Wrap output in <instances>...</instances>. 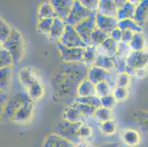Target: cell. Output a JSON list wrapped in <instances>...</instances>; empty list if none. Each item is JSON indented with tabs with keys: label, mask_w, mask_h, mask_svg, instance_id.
<instances>
[{
	"label": "cell",
	"mask_w": 148,
	"mask_h": 147,
	"mask_svg": "<svg viewBox=\"0 0 148 147\" xmlns=\"http://www.w3.org/2000/svg\"><path fill=\"white\" fill-rule=\"evenodd\" d=\"M92 135L93 128L91 127V126L86 123H83L80 125L77 131V135L82 141H86L92 136Z\"/></svg>",
	"instance_id": "obj_40"
},
{
	"label": "cell",
	"mask_w": 148,
	"mask_h": 147,
	"mask_svg": "<svg viewBox=\"0 0 148 147\" xmlns=\"http://www.w3.org/2000/svg\"><path fill=\"white\" fill-rule=\"evenodd\" d=\"M132 116L139 125L142 130L148 132V111L137 110L132 113Z\"/></svg>",
	"instance_id": "obj_31"
},
{
	"label": "cell",
	"mask_w": 148,
	"mask_h": 147,
	"mask_svg": "<svg viewBox=\"0 0 148 147\" xmlns=\"http://www.w3.org/2000/svg\"><path fill=\"white\" fill-rule=\"evenodd\" d=\"M96 14L97 12L93 13L89 18L75 26L77 33L80 35L83 41L88 46L90 45V37L91 33L97 28Z\"/></svg>",
	"instance_id": "obj_10"
},
{
	"label": "cell",
	"mask_w": 148,
	"mask_h": 147,
	"mask_svg": "<svg viewBox=\"0 0 148 147\" xmlns=\"http://www.w3.org/2000/svg\"><path fill=\"white\" fill-rule=\"evenodd\" d=\"M35 111V104L33 101L27 102L16 113L13 122L17 124H25L32 120Z\"/></svg>",
	"instance_id": "obj_12"
},
{
	"label": "cell",
	"mask_w": 148,
	"mask_h": 147,
	"mask_svg": "<svg viewBox=\"0 0 148 147\" xmlns=\"http://www.w3.org/2000/svg\"><path fill=\"white\" fill-rule=\"evenodd\" d=\"M13 77V67L0 68V91L7 92L11 83Z\"/></svg>",
	"instance_id": "obj_24"
},
{
	"label": "cell",
	"mask_w": 148,
	"mask_h": 147,
	"mask_svg": "<svg viewBox=\"0 0 148 147\" xmlns=\"http://www.w3.org/2000/svg\"><path fill=\"white\" fill-rule=\"evenodd\" d=\"M99 147H121V145L117 142H109L99 146Z\"/></svg>",
	"instance_id": "obj_51"
},
{
	"label": "cell",
	"mask_w": 148,
	"mask_h": 147,
	"mask_svg": "<svg viewBox=\"0 0 148 147\" xmlns=\"http://www.w3.org/2000/svg\"><path fill=\"white\" fill-rule=\"evenodd\" d=\"M18 77L20 85L26 91L35 83L40 81L39 75L32 67L21 68L18 72Z\"/></svg>",
	"instance_id": "obj_11"
},
{
	"label": "cell",
	"mask_w": 148,
	"mask_h": 147,
	"mask_svg": "<svg viewBox=\"0 0 148 147\" xmlns=\"http://www.w3.org/2000/svg\"><path fill=\"white\" fill-rule=\"evenodd\" d=\"M122 30H121L119 28H116L114 29L112 32L110 33L109 36L110 38L114 40L116 42L119 43L122 41Z\"/></svg>",
	"instance_id": "obj_49"
},
{
	"label": "cell",
	"mask_w": 148,
	"mask_h": 147,
	"mask_svg": "<svg viewBox=\"0 0 148 147\" xmlns=\"http://www.w3.org/2000/svg\"><path fill=\"white\" fill-rule=\"evenodd\" d=\"M95 66L101 68H103L105 70H107L108 71L115 72L113 59L112 57H110L98 55Z\"/></svg>",
	"instance_id": "obj_32"
},
{
	"label": "cell",
	"mask_w": 148,
	"mask_h": 147,
	"mask_svg": "<svg viewBox=\"0 0 148 147\" xmlns=\"http://www.w3.org/2000/svg\"><path fill=\"white\" fill-rule=\"evenodd\" d=\"M112 94L117 102H122L127 99L129 92L127 88H125L114 87Z\"/></svg>",
	"instance_id": "obj_44"
},
{
	"label": "cell",
	"mask_w": 148,
	"mask_h": 147,
	"mask_svg": "<svg viewBox=\"0 0 148 147\" xmlns=\"http://www.w3.org/2000/svg\"><path fill=\"white\" fill-rule=\"evenodd\" d=\"M66 26V24L65 21L59 18H54L53 24H52V28L49 32V37H48L49 41L58 44L64 35Z\"/></svg>",
	"instance_id": "obj_16"
},
{
	"label": "cell",
	"mask_w": 148,
	"mask_h": 147,
	"mask_svg": "<svg viewBox=\"0 0 148 147\" xmlns=\"http://www.w3.org/2000/svg\"><path fill=\"white\" fill-rule=\"evenodd\" d=\"M59 42L70 48H86L88 46L77 33L75 27L66 24L65 31Z\"/></svg>",
	"instance_id": "obj_8"
},
{
	"label": "cell",
	"mask_w": 148,
	"mask_h": 147,
	"mask_svg": "<svg viewBox=\"0 0 148 147\" xmlns=\"http://www.w3.org/2000/svg\"><path fill=\"white\" fill-rule=\"evenodd\" d=\"M14 64L13 57L5 49L0 51V68L13 66Z\"/></svg>",
	"instance_id": "obj_42"
},
{
	"label": "cell",
	"mask_w": 148,
	"mask_h": 147,
	"mask_svg": "<svg viewBox=\"0 0 148 147\" xmlns=\"http://www.w3.org/2000/svg\"><path fill=\"white\" fill-rule=\"evenodd\" d=\"M80 2L85 8L89 10L91 12L97 13L98 7H99L98 0H80Z\"/></svg>",
	"instance_id": "obj_47"
},
{
	"label": "cell",
	"mask_w": 148,
	"mask_h": 147,
	"mask_svg": "<svg viewBox=\"0 0 148 147\" xmlns=\"http://www.w3.org/2000/svg\"><path fill=\"white\" fill-rule=\"evenodd\" d=\"M9 96L8 94L5 91H0V121H2V116H3L4 109L6 105V102L8 99Z\"/></svg>",
	"instance_id": "obj_48"
},
{
	"label": "cell",
	"mask_w": 148,
	"mask_h": 147,
	"mask_svg": "<svg viewBox=\"0 0 148 147\" xmlns=\"http://www.w3.org/2000/svg\"><path fill=\"white\" fill-rule=\"evenodd\" d=\"M129 45L132 51H136V52L145 51L146 47V40L143 32H135Z\"/></svg>",
	"instance_id": "obj_28"
},
{
	"label": "cell",
	"mask_w": 148,
	"mask_h": 147,
	"mask_svg": "<svg viewBox=\"0 0 148 147\" xmlns=\"http://www.w3.org/2000/svg\"><path fill=\"white\" fill-rule=\"evenodd\" d=\"M13 27L0 17V41L5 42L10 36Z\"/></svg>",
	"instance_id": "obj_39"
},
{
	"label": "cell",
	"mask_w": 148,
	"mask_h": 147,
	"mask_svg": "<svg viewBox=\"0 0 148 147\" xmlns=\"http://www.w3.org/2000/svg\"><path fill=\"white\" fill-rule=\"evenodd\" d=\"M75 102L88 105L89 106H91V107H95L96 109L101 107L100 98L97 95H93L86 97H77Z\"/></svg>",
	"instance_id": "obj_37"
},
{
	"label": "cell",
	"mask_w": 148,
	"mask_h": 147,
	"mask_svg": "<svg viewBox=\"0 0 148 147\" xmlns=\"http://www.w3.org/2000/svg\"><path fill=\"white\" fill-rule=\"evenodd\" d=\"M94 117H95V119H96L98 122H99V123H103V122H105V121H109V120H112V110L101 106V107L96 109V111H95Z\"/></svg>",
	"instance_id": "obj_35"
},
{
	"label": "cell",
	"mask_w": 148,
	"mask_h": 147,
	"mask_svg": "<svg viewBox=\"0 0 148 147\" xmlns=\"http://www.w3.org/2000/svg\"><path fill=\"white\" fill-rule=\"evenodd\" d=\"M109 37H110L109 35L105 32L104 31L96 28L91 35L89 46H92L96 48V47L100 46Z\"/></svg>",
	"instance_id": "obj_29"
},
{
	"label": "cell",
	"mask_w": 148,
	"mask_h": 147,
	"mask_svg": "<svg viewBox=\"0 0 148 147\" xmlns=\"http://www.w3.org/2000/svg\"><path fill=\"white\" fill-rule=\"evenodd\" d=\"M92 13V12L86 9L82 5L80 0H75L73 7L69 16L65 20V22L66 24L75 27L77 24H80L82 21L89 18Z\"/></svg>",
	"instance_id": "obj_7"
},
{
	"label": "cell",
	"mask_w": 148,
	"mask_h": 147,
	"mask_svg": "<svg viewBox=\"0 0 148 147\" xmlns=\"http://www.w3.org/2000/svg\"><path fill=\"white\" fill-rule=\"evenodd\" d=\"M118 21L116 18L108 17L97 13L96 27L98 29L104 31L107 34L110 35L114 29L118 27Z\"/></svg>",
	"instance_id": "obj_14"
},
{
	"label": "cell",
	"mask_w": 148,
	"mask_h": 147,
	"mask_svg": "<svg viewBox=\"0 0 148 147\" xmlns=\"http://www.w3.org/2000/svg\"><path fill=\"white\" fill-rule=\"evenodd\" d=\"M75 147H93L89 142L86 141H83L79 144L75 145Z\"/></svg>",
	"instance_id": "obj_52"
},
{
	"label": "cell",
	"mask_w": 148,
	"mask_h": 147,
	"mask_svg": "<svg viewBox=\"0 0 148 147\" xmlns=\"http://www.w3.org/2000/svg\"><path fill=\"white\" fill-rule=\"evenodd\" d=\"M71 105L75 107L85 118H91L95 116V111H96L95 107H91L88 105H85V104L77 103V102H74Z\"/></svg>",
	"instance_id": "obj_38"
},
{
	"label": "cell",
	"mask_w": 148,
	"mask_h": 147,
	"mask_svg": "<svg viewBox=\"0 0 148 147\" xmlns=\"http://www.w3.org/2000/svg\"><path fill=\"white\" fill-rule=\"evenodd\" d=\"M99 129L105 135H113L117 131V125L114 120H109L100 123Z\"/></svg>",
	"instance_id": "obj_36"
},
{
	"label": "cell",
	"mask_w": 148,
	"mask_h": 147,
	"mask_svg": "<svg viewBox=\"0 0 148 147\" xmlns=\"http://www.w3.org/2000/svg\"><path fill=\"white\" fill-rule=\"evenodd\" d=\"M122 42L126 43V44H130L132 38L134 37V32H131L130 30H125L122 31Z\"/></svg>",
	"instance_id": "obj_50"
},
{
	"label": "cell",
	"mask_w": 148,
	"mask_h": 147,
	"mask_svg": "<svg viewBox=\"0 0 148 147\" xmlns=\"http://www.w3.org/2000/svg\"><path fill=\"white\" fill-rule=\"evenodd\" d=\"M63 119L72 123H85L86 118L72 105H68L63 112Z\"/></svg>",
	"instance_id": "obj_22"
},
{
	"label": "cell",
	"mask_w": 148,
	"mask_h": 147,
	"mask_svg": "<svg viewBox=\"0 0 148 147\" xmlns=\"http://www.w3.org/2000/svg\"><path fill=\"white\" fill-rule=\"evenodd\" d=\"M121 139L125 146L129 147H135L141 142V135L136 129H125L122 131Z\"/></svg>",
	"instance_id": "obj_21"
},
{
	"label": "cell",
	"mask_w": 148,
	"mask_h": 147,
	"mask_svg": "<svg viewBox=\"0 0 148 147\" xmlns=\"http://www.w3.org/2000/svg\"><path fill=\"white\" fill-rule=\"evenodd\" d=\"M125 72L138 78L146 77L148 75V51H132L126 58Z\"/></svg>",
	"instance_id": "obj_2"
},
{
	"label": "cell",
	"mask_w": 148,
	"mask_h": 147,
	"mask_svg": "<svg viewBox=\"0 0 148 147\" xmlns=\"http://www.w3.org/2000/svg\"><path fill=\"white\" fill-rule=\"evenodd\" d=\"M26 93L33 102L41 99L44 94V88L41 81H38L27 90Z\"/></svg>",
	"instance_id": "obj_26"
},
{
	"label": "cell",
	"mask_w": 148,
	"mask_h": 147,
	"mask_svg": "<svg viewBox=\"0 0 148 147\" xmlns=\"http://www.w3.org/2000/svg\"><path fill=\"white\" fill-rule=\"evenodd\" d=\"M118 7L115 0H99L97 13L103 16L116 18Z\"/></svg>",
	"instance_id": "obj_18"
},
{
	"label": "cell",
	"mask_w": 148,
	"mask_h": 147,
	"mask_svg": "<svg viewBox=\"0 0 148 147\" xmlns=\"http://www.w3.org/2000/svg\"><path fill=\"white\" fill-rule=\"evenodd\" d=\"M132 49L131 48H130L129 44H126V43L122 42V41L118 43L117 52H116V55L127 58V56L130 55Z\"/></svg>",
	"instance_id": "obj_46"
},
{
	"label": "cell",
	"mask_w": 148,
	"mask_h": 147,
	"mask_svg": "<svg viewBox=\"0 0 148 147\" xmlns=\"http://www.w3.org/2000/svg\"><path fill=\"white\" fill-rule=\"evenodd\" d=\"M42 147H75V144L59 135L52 133L46 136Z\"/></svg>",
	"instance_id": "obj_15"
},
{
	"label": "cell",
	"mask_w": 148,
	"mask_h": 147,
	"mask_svg": "<svg viewBox=\"0 0 148 147\" xmlns=\"http://www.w3.org/2000/svg\"><path fill=\"white\" fill-rule=\"evenodd\" d=\"M88 70L82 62L62 63L52 79L53 100L67 106L73 104L79 84L87 77Z\"/></svg>",
	"instance_id": "obj_1"
},
{
	"label": "cell",
	"mask_w": 148,
	"mask_h": 147,
	"mask_svg": "<svg viewBox=\"0 0 148 147\" xmlns=\"http://www.w3.org/2000/svg\"><path fill=\"white\" fill-rule=\"evenodd\" d=\"M54 18H41L38 19L36 29L40 33L45 36L46 37H49V32L53 24Z\"/></svg>",
	"instance_id": "obj_33"
},
{
	"label": "cell",
	"mask_w": 148,
	"mask_h": 147,
	"mask_svg": "<svg viewBox=\"0 0 148 147\" xmlns=\"http://www.w3.org/2000/svg\"><path fill=\"white\" fill-rule=\"evenodd\" d=\"M32 101L26 92L16 93L10 96L4 109L2 121L5 123L13 122L16 113L27 102Z\"/></svg>",
	"instance_id": "obj_4"
},
{
	"label": "cell",
	"mask_w": 148,
	"mask_h": 147,
	"mask_svg": "<svg viewBox=\"0 0 148 147\" xmlns=\"http://www.w3.org/2000/svg\"><path fill=\"white\" fill-rule=\"evenodd\" d=\"M57 46L63 63H80L83 60V48H70L60 42L58 43Z\"/></svg>",
	"instance_id": "obj_9"
},
{
	"label": "cell",
	"mask_w": 148,
	"mask_h": 147,
	"mask_svg": "<svg viewBox=\"0 0 148 147\" xmlns=\"http://www.w3.org/2000/svg\"><path fill=\"white\" fill-rule=\"evenodd\" d=\"M117 47L118 43L109 37L100 46L96 47V50L98 55L113 57L116 55Z\"/></svg>",
	"instance_id": "obj_20"
},
{
	"label": "cell",
	"mask_w": 148,
	"mask_h": 147,
	"mask_svg": "<svg viewBox=\"0 0 148 147\" xmlns=\"http://www.w3.org/2000/svg\"><path fill=\"white\" fill-rule=\"evenodd\" d=\"M56 18H57V16L50 1L43 2L38 9V19Z\"/></svg>",
	"instance_id": "obj_25"
},
{
	"label": "cell",
	"mask_w": 148,
	"mask_h": 147,
	"mask_svg": "<svg viewBox=\"0 0 148 147\" xmlns=\"http://www.w3.org/2000/svg\"><path fill=\"white\" fill-rule=\"evenodd\" d=\"M100 101L102 107L110 109V110H112L118 102L116 100L113 94H110V95H107L106 96L101 97Z\"/></svg>",
	"instance_id": "obj_45"
},
{
	"label": "cell",
	"mask_w": 148,
	"mask_h": 147,
	"mask_svg": "<svg viewBox=\"0 0 148 147\" xmlns=\"http://www.w3.org/2000/svg\"><path fill=\"white\" fill-rule=\"evenodd\" d=\"M93 95H96L95 85L86 77L79 84L77 91V97H86Z\"/></svg>",
	"instance_id": "obj_23"
},
{
	"label": "cell",
	"mask_w": 148,
	"mask_h": 147,
	"mask_svg": "<svg viewBox=\"0 0 148 147\" xmlns=\"http://www.w3.org/2000/svg\"><path fill=\"white\" fill-rule=\"evenodd\" d=\"M2 45L3 49L12 56L14 64H19L25 53V42L21 32L13 28L10 36L2 43Z\"/></svg>",
	"instance_id": "obj_3"
},
{
	"label": "cell",
	"mask_w": 148,
	"mask_h": 147,
	"mask_svg": "<svg viewBox=\"0 0 148 147\" xmlns=\"http://www.w3.org/2000/svg\"><path fill=\"white\" fill-rule=\"evenodd\" d=\"M97 55L96 48L92 46H88L86 48L84 49L82 63H84L88 68H90L95 66Z\"/></svg>",
	"instance_id": "obj_27"
},
{
	"label": "cell",
	"mask_w": 148,
	"mask_h": 147,
	"mask_svg": "<svg viewBox=\"0 0 148 147\" xmlns=\"http://www.w3.org/2000/svg\"><path fill=\"white\" fill-rule=\"evenodd\" d=\"M3 49V45H2V41H0V51Z\"/></svg>",
	"instance_id": "obj_53"
},
{
	"label": "cell",
	"mask_w": 148,
	"mask_h": 147,
	"mask_svg": "<svg viewBox=\"0 0 148 147\" xmlns=\"http://www.w3.org/2000/svg\"><path fill=\"white\" fill-rule=\"evenodd\" d=\"M57 18L65 21L74 5V0H51Z\"/></svg>",
	"instance_id": "obj_13"
},
{
	"label": "cell",
	"mask_w": 148,
	"mask_h": 147,
	"mask_svg": "<svg viewBox=\"0 0 148 147\" xmlns=\"http://www.w3.org/2000/svg\"><path fill=\"white\" fill-rule=\"evenodd\" d=\"M121 147H124V146H121Z\"/></svg>",
	"instance_id": "obj_54"
},
{
	"label": "cell",
	"mask_w": 148,
	"mask_h": 147,
	"mask_svg": "<svg viewBox=\"0 0 148 147\" xmlns=\"http://www.w3.org/2000/svg\"><path fill=\"white\" fill-rule=\"evenodd\" d=\"M134 20L139 25L143 27L148 21V0L139 1L136 7Z\"/></svg>",
	"instance_id": "obj_19"
},
{
	"label": "cell",
	"mask_w": 148,
	"mask_h": 147,
	"mask_svg": "<svg viewBox=\"0 0 148 147\" xmlns=\"http://www.w3.org/2000/svg\"><path fill=\"white\" fill-rule=\"evenodd\" d=\"M139 1H125L124 5L118 9L116 19L118 21L125 19H134L136 7Z\"/></svg>",
	"instance_id": "obj_17"
},
{
	"label": "cell",
	"mask_w": 148,
	"mask_h": 147,
	"mask_svg": "<svg viewBox=\"0 0 148 147\" xmlns=\"http://www.w3.org/2000/svg\"><path fill=\"white\" fill-rule=\"evenodd\" d=\"M114 87L108 82H100L95 85V94L99 98L112 94Z\"/></svg>",
	"instance_id": "obj_34"
},
{
	"label": "cell",
	"mask_w": 148,
	"mask_h": 147,
	"mask_svg": "<svg viewBox=\"0 0 148 147\" xmlns=\"http://www.w3.org/2000/svg\"><path fill=\"white\" fill-rule=\"evenodd\" d=\"M113 62L114 64V69L116 74H121V73L125 72V66H126V58L123 57L119 56L116 55L113 57Z\"/></svg>",
	"instance_id": "obj_43"
},
{
	"label": "cell",
	"mask_w": 148,
	"mask_h": 147,
	"mask_svg": "<svg viewBox=\"0 0 148 147\" xmlns=\"http://www.w3.org/2000/svg\"><path fill=\"white\" fill-rule=\"evenodd\" d=\"M82 124L83 123H72L62 119L54 126V133L59 135L76 145L82 141L77 135V131Z\"/></svg>",
	"instance_id": "obj_5"
},
{
	"label": "cell",
	"mask_w": 148,
	"mask_h": 147,
	"mask_svg": "<svg viewBox=\"0 0 148 147\" xmlns=\"http://www.w3.org/2000/svg\"><path fill=\"white\" fill-rule=\"evenodd\" d=\"M130 79H131V76H130L126 72L118 74L116 77L115 87L127 88L130 84Z\"/></svg>",
	"instance_id": "obj_41"
},
{
	"label": "cell",
	"mask_w": 148,
	"mask_h": 147,
	"mask_svg": "<svg viewBox=\"0 0 148 147\" xmlns=\"http://www.w3.org/2000/svg\"><path fill=\"white\" fill-rule=\"evenodd\" d=\"M117 74L116 72L108 71L99 67L93 66L88 68L87 78L95 85L100 82H108L113 87H115V81Z\"/></svg>",
	"instance_id": "obj_6"
},
{
	"label": "cell",
	"mask_w": 148,
	"mask_h": 147,
	"mask_svg": "<svg viewBox=\"0 0 148 147\" xmlns=\"http://www.w3.org/2000/svg\"><path fill=\"white\" fill-rule=\"evenodd\" d=\"M147 51H148V50H147Z\"/></svg>",
	"instance_id": "obj_55"
},
{
	"label": "cell",
	"mask_w": 148,
	"mask_h": 147,
	"mask_svg": "<svg viewBox=\"0 0 148 147\" xmlns=\"http://www.w3.org/2000/svg\"><path fill=\"white\" fill-rule=\"evenodd\" d=\"M118 28L122 31L130 30L133 32H143V27H140L134 19H125L119 21Z\"/></svg>",
	"instance_id": "obj_30"
}]
</instances>
